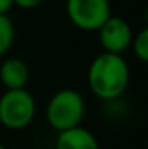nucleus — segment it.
<instances>
[{"label":"nucleus","instance_id":"nucleus-1","mask_svg":"<svg viewBox=\"0 0 148 149\" xmlns=\"http://www.w3.org/2000/svg\"><path fill=\"white\" fill-rule=\"evenodd\" d=\"M129 65L123 56L102 51L89 65L88 86L100 100H115L124 94L129 84Z\"/></svg>","mask_w":148,"mask_h":149},{"label":"nucleus","instance_id":"nucleus-2","mask_svg":"<svg viewBox=\"0 0 148 149\" xmlns=\"http://www.w3.org/2000/svg\"><path fill=\"white\" fill-rule=\"evenodd\" d=\"M84 100L78 91L65 87L58 91L48 102L46 106V120L56 132L73 129L81 125L84 118Z\"/></svg>","mask_w":148,"mask_h":149},{"label":"nucleus","instance_id":"nucleus-3","mask_svg":"<svg viewBox=\"0 0 148 149\" xmlns=\"http://www.w3.org/2000/svg\"><path fill=\"white\" fill-rule=\"evenodd\" d=\"M37 105L29 91L5 89L0 97V124L8 130H22L35 118Z\"/></svg>","mask_w":148,"mask_h":149},{"label":"nucleus","instance_id":"nucleus-4","mask_svg":"<svg viewBox=\"0 0 148 149\" xmlns=\"http://www.w3.org/2000/svg\"><path fill=\"white\" fill-rule=\"evenodd\" d=\"M65 13L75 27L97 32L112 16V8L108 0H65Z\"/></svg>","mask_w":148,"mask_h":149},{"label":"nucleus","instance_id":"nucleus-5","mask_svg":"<svg viewBox=\"0 0 148 149\" xmlns=\"http://www.w3.org/2000/svg\"><path fill=\"white\" fill-rule=\"evenodd\" d=\"M99 32V43H100L104 52H112V54L123 56L132 43V29L126 19L119 16L112 15L100 26Z\"/></svg>","mask_w":148,"mask_h":149},{"label":"nucleus","instance_id":"nucleus-6","mask_svg":"<svg viewBox=\"0 0 148 149\" xmlns=\"http://www.w3.org/2000/svg\"><path fill=\"white\" fill-rule=\"evenodd\" d=\"M56 149H100L96 135L83 125L58 133Z\"/></svg>","mask_w":148,"mask_h":149},{"label":"nucleus","instance_id":"nucleus-7","mask_svg":"<svg viewBox=\"0 0 148 149\" xmlns=\"http://www.w3.org/2000/svg\"><path fill=\"white\" fill-rule=\"evenodd\" d=\"M0 81L5 89H24L29 81V67L19 57H6L0 63Z\"/></svg>","mask_w":148,"mask_h":149},{"label":"nucleus","instance_id":"nucleus-8","mask_svg":"<svg viewBox=\"0 0 148 149\" xmlns=\"http://www.w3.org/2000/svg\"><path fill=\"white\" fill-rule=\"evenodd\" d=\"M15 41V26L8 15H0V57L8 52Z\"/></svg>","mask_w":148,"mask_h":149},{"label":"nucleus","instance_id":"nucleus-9","mask_svg":"<svg viewBox=\"0 0 148 149\" xmlns=\"http://www.w3.org/2000/svg\"><path fill=\"white\" fill-rule=\"evenodd\" d=\"M131 48L135 54V57L140 62H147L148 60V29H142L135 37L132 38Z\"/></svg>","mask_w":148,"mask_h":149},{"label":"nucleus","instance_id":"nucleus-10","mask_svg":"<svg viewBox=\"0 0 148 149\" xmlns=\"http://www.w3.org/2000/svg\"><path fill=\"white\" fill-rule=\"evenodd\" d=\"M43 2L45 0H13V5L19 6V8H24V10H34L38 5H41Z\"/></svg>","mask_w":148,"mask_h":149},{"label":"nucleus","instance_id":"nucleus-11","mask_svg":"<svg viewBox=\"0 0 148 149\" xmlns=\"http://www.w3.org/2000/svg\"><path fill=\"white\" fill-rule=\"evenodd\" d=\"M13 8V0H0V15H8Z\"/></svg>","mask_w":148,"mask_h":149},{"label":"nucleus","instance_id":"nucleus-12","mask_svg":"<svg viewBox=\"0 0 148 149\" xmlns=\"http://www.w3.org/2000/svg\"><path fill=\"white\" fill-rule=\"evenodd\" d=\"M0 149H8L6 146H3V144H0Z\"/></svg>","mask_w":148,"mask_h":149}]
</instances>
